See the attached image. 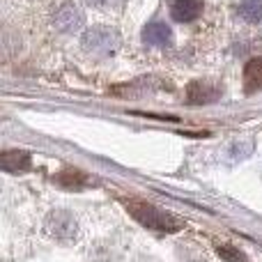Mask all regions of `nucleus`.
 Returning <instances> with one entry per match:
<instances>
[{
  "mask_svg": "<svg viewBox=\"0 0 262 262\" xmlns=\"http://www.w3.org/2000/svg\"><path fill=\"white\" fill-rule=\"evenodd\" d=\"M129 214L140 223L145 226L147 230H154V232H161V235H168V232H175L182 228V221L175 219L172 214L163 212V209L154 207L149 203H140V200H131L127 205Z\"/></svg>",
  "mask_w": 262,
  "mask_h": 262,
  "instance_id": "f257e3e1",
  "label": "nucleus"
},
{
  "mask_svg": "<svg viewBox=\"0 0 262 262\" xmlns=\"http://www.w3.org/2000/svg\"><path fill=\"white\" fill-rule=\"evenodd\" d=\"M44 228H46V232L58 242H74L78 237V221L67 209H53V212L46 216Z\"/></svg>",
  "mask_w": 262,
  "mask_h": 262,
  "instance_id": "f03ea898",
  "label": "nucleus"
},
{
  "mask_svg": "<svg viewBox=\"0 0 262 262\" xmlns=\"http://www.w3.org/2000/svg\"><path fill=\"white\" fill-rule=\"evenodd\" d=\"M120 46V35L113 28H90L83 35V49L92 55H111Z\"/></svg>",
  "mask_w": 262,
  "mask_h": 262,
  "instance_id": "7ed1b4c3",
  "label": "nucleus"
},
{
  "mask_svg": "<svg viewBox=\"0 0 262 262\" xmlns=\"http://www.w3.org/2000/svg\"><path fill=\"white\" fill-rule=\"evenodd\" d=\"M85 26V16L83 12L72 3H64L58 12L53 14V28L58 32H64V35H72V32L83 30Z\"/></svg>",
  "mask_w": 262,
  "mask_h": 262,
  "instance_id": "20e7f679",
  "label": "nucleus"
},
{
  "mask_svg": "<svg viewBox=\"0 0 262 262\" xmlns=\"http://www.w3.org/2000/svg\"><path fill=\"white\" fill-rule=\"evenodd\" d=\"M221 95H223V88L209 81H193L186 88V101L193 106L214 104L216 99H221Z\"/></svg>",
  "mask_w": 262,
  "mask_h": 262,
  "instance_id": "39448f33",
  "label": "nucleus"
},
{
  "mask_svg": "<svg viewBox=\"0 0 262 262\" xmlns=\"http://www.w3.org/2000/svg\"><path fill=\"white\" fill-rule=\"evenodd\" d=\"M203 14V3L200 0H172L170 16L180 23H189Z\"/></svg>",
  "mask_w": 262,
  "mask_h": 262,
  "instance_id": "423d86ee",
  "label": "nucleus"
},
{
  "mask_svg": "<svg viewBox=\"0 0 262 262\" xmlns=\"http://www.w3.org/2000/svg\"><path fill=\"white\" fill-rule=\"evenodd\" d=\"M170 39H172L170 28L161 21L149 23V26H145V30H143V41L147 46H154V49H163V46H168Z\"/></svg>",
  "mask_w": 262,
  "mask_h": 262,
  "instance_id": "0eeeda50",
  "label": "nucleus"
},
{
  "mask_svg": "<svg viewBox=\"0 0 262 262\" xmlns=\"http://www.w3.org/2000/svg\"><path fill=\"white\" fill-rule=\"evenodd\" d=\"M0 166H3L5 172H26V170H30L32 161H30V154L28 152L7 149V152H3V157H0Z\"/></svg>",
  "mask_w": 262,
  "mask_h": 262,
  "instance_id": "6e6552de",
  "label": "nucleus"
},
{
  "mask_svg": "<svg viewBox=\"0 0 262 262\" xmlns=\"http://www.w3.org/2000/svg\"><path fill=\"white\" fill-rule=\"evenodd\" d=\"M244 85L249 95L262 90V58H253L244 67Z\"/></svg>",
  "mask_w": 262,
  "mask_h": 262,
  "instance_id": "1a4fd4ad",
  "label": "nucleus"
},
{
  "mask_svg": "<svg viewBox=\"0 0 262 262\" xmlns=\"http://www.w3.org/2000/svg\"><path fill=\"white\" fill-rule=\"evenodd\" d=\"M239 16L249 23L262 21V0H244L239 5Z\"/></svg>",
  "mask_w": 262,
  "mask_h": 262,
  "instance_id": "9d476101",
  "label": "nucleus"
},
{
  "mask_svg": "<svg viewBox=\"0 0 262 262\" xmlns=\"http://www.w3.org/2000/svg\"><path fill=\"white\" fill-rule=\"evenodd\" d=\"M216 253H219V258L226 260V262H249V260H246V255L242 253L239 249H235V246H228V244L219 246Z\"/></svg>",
  "mask_w": 262,
  "mask_h": 262,
  "instance_id": "9b49d317",
  "label": "nucleus"
},
{
  "mask_svg": "<svg viewBox=\"0 0 262 262\" xmlns=\"http://www.w3.org/2000/svg\"><path fill=\"white\" fill-rule=\"evenodd\" d=\"M152 81L154 78H140V81H136V83H127V88H120L118 92H122V95H143V92L154 90V88H149Z\"/></svg>",
  "mask_w": 262,
  "mask_h": 262,
  "instance_id": "f8f14e48",
  "label": "nucleus"
},
{
  "mask_svg": "<svg viewBox=\"0 0 262 262\" xmlns=\"http://www.w3.org/2000/svg\"><path fill=\"white\" fill-rule=\"evenodd\" d=\"M251 149H253V143H251V140H246L244 145H239V143L232 145L230 154H232V159H246L251 154Z\"/></svg>",
  "mask_w": 262,
  "mask_h": 262,
  "instance_id": "ddd939ff",
  "label": "nucleus"
},
{
  "mask_svg": "<svg viewBox=\"0 0 262 262\" xmlns=\"http://www.w3.org/2000/svg\"><path fill=\"white\" fill-rule=\"evenodd\" d=\"M118 0H88V5H92V7H99V9H106L111 7V5H115Z\"/></svg>",
  "mask_w": 262,
  "mask_h": 262,
  "instance_id": "4468645a",
  "label": "nucleus"
}]
</instances>
